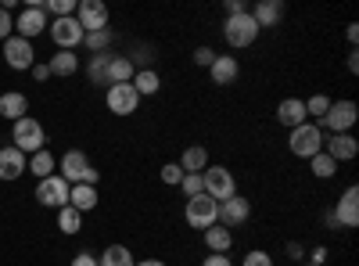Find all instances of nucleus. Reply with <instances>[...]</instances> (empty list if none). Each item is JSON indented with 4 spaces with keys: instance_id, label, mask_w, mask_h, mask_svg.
Instances as JSON below:
<instances>
[{
    "instance_id": "obj_8",
    "label": "nucleus",
    "mask_w": 359,
    "mask_h": 266,
    "mask_svg": "<svg viewBox=\"0 0 359 266\" xmlns=\"http://www.w3.org/2000/svg\"><path fill=\"white\" fill-rule=\"evenodd\" d=\"M69 180H65V176H47V180H40L36 184V201L40 205H47V209H65V205H69Z\"/></svg>"
},
{
    "instance_id": "obj_6",
    "label": "nucleus",
    "mask_w": 359,
    "mask_h": 266,
    "mask_svg": "<svg viewBox=\"0 0 359 266\" xmlns=\"http://www.w3.org/2000/svg\"><path fill=\"white\" fill-rule=\"evenodd\" d=\"M355 119H359V108H355V101H331V108H327V115L316 123L320 130H331V133H348L352 126H355Z\"/></svg>"
},
{
    "instance_id": "obj_18",
    "label": "nucleus",
    "mask_w": 359,
    "mask_h": 266,
    "mask_svg": "<svg viewBox=\"0 0 359 266\" xmlns=\"http://www.w3.org/2000/svg\"><path fill=\"white\" fill-rule=\"evenodd\" d=\"M277 123H280V126H287V130L309 123V115H306V101H302V98H284V101L277 105Z\"/></svg>"
},
{
    "instance_id": "obj_10",
    "label": "nucleus",
    "mask_w": 359,
    "mask_h": 266,
    "mask_svg": "<svg viewBox=\"0 0 359 266\" xmlns=\"http://www.w3.org/2000/svg\"><path fill=\"white\" fill-rule=\"evenodd\" d=\"M50 40L57 44V51H72L83 44V25L76 22V15L69 18H54L50 22Z\"/></svg>"
},
{
    "instance_id": "obj_29",
    "label": "nucleus",
    "mask_w": 359,
    "mask_h": 266,
    "mask_svg": "<svg viewBox=\"0 0 359 266\" xmlns=\"http://www.w3.org/2000/svg\"><path fill=\"white\" fill-rule=\"evenodd\" d=\"M158 86H162V79H158L155 69H144V72L133 76V91L140 94V101H144V98H151V94H158Z\"/></svg>"
},
{
    "instance_id": "obj_7",
    "label": "nucleus",
    "mask_w": 359,
    "mask_h": 266,
    "mask_svg": "<svg viewBox=\"0 0 359 266\" xmlns=\"http://www.w3.org/2000/svg\"><path fill=\"white\" fill-rule=\"evenodd\" d=\"M57 176H65L69 184H90V187H97V180H101V173L90 166V159L83 152H69L62 159V173Z\"/></svg>"
},
{
    "instance_id": "obj_43",
    "label": "nucleus",
    "mask_w": 359,
    "mask_h": 266,
    "mask_svg": "<svg viewBox=\"0 0 359 266\" xmlns=\"http://www.w3.org/2000/svg\"><path fill=\"white\" fill-rule=\"evenodd\" d=\"M284 252H287V259H306V248L298 245V241H287V248H284Z\"/></svg>"
},
{
    "instance_id": "obj_11",
    "label": "nucleus",
    "mask_w": 359,
    "mask_h": 266,
    "mask_svg": "<svg viewBox=\"0 0 359 266\" xmlns=\"http://www.w3.org/2000/svg\"><path fill=\"white\" fill-rule=\"evenodd\" d=\"M4 62L11 69H33L36 65V54H33V40H22V36H8L4 40Z\"/></svg>"
},
{
    "instance_id": "obj_19",
    "label": "nucleus",
    "mask_w": 359,
    "mask_h": 266,
    "mask_svg": "<svg viewBox=\"0 0 359 266\" xmlns=\"http://www.w3.org/2000/svg\"><path fill=\"white\" fill-rule=\"evenodd\" d=\"M208 76H212L216 86H226V83H233L237 76H241V65H237L233 54H216V62L208 65Z\"/></svg>"
},
{
    "instance_id": "obj_42",
    "label": "nucleus",
    "mask_w": 359,
    "mask_h": 266,
    "mask_svg": "<svg viewBox=\"0 0 359 266\" xmlns=\"http://www.w3.org/2000/svg\"><path fill=\"white\" fill-rule=\"evenodd\" d=\"M72 266H97V255H90V252H76V255H72Z\"/></svg>"
},
{
    "instance_id": "obj_28",
    "label": "nucleus",
    "mask_w": 359,
    "mask_h": 266,
    "mask_svg": "<svg viewBox=\"0 0 359 266\" xmlns=\"http://www.w3.org/2000/svg\"><path fill=\"white\" fill-rule=\"evenodd\" d=\"M97 266H137V259L126 245H108L104 255L97 259Z\"/></svg>"
},
{
    "instance_id": "obj_30",
    "label": "nucleus",
    "mask_w": 359,
    "mask_h": 266,
    "mask_svg": "<svg viewBox=\"0 0 359 266\" xmlns=\"http://www.w3.org/2000/svg\"><path fill=\"white\" fill-rule=\"evenodd\" d=\"M54 169H57V159L47 152V147H43V152H36L33 159H29V173H33V176H40V180L54 176Z\"/></svg>"
},
{
    "instance_id": "obj_31",
    "label": "nucleus",
    "mask_w": 359,
    "mask_h": 266,
    "mask_svg": "<svg viewBox=\"0 0 359 266\" xmlns=\"http://www.w3.org/2000/svg\"><path fill=\"white\" fill-rule=\"evenodd\" d=\"M57 230H62V234H79L83 230V213H76L72 205L57 209Z\"/></svg>"
},
{
    "instance_id": "obj_38",
    "label": "nucleus",
    "mask_w": 359,
    "mask_h": 266,
    "mask_svg": "<svg viewBox=\"0 0 359 266\" xmlns=\"http://www.w3.org/2000/svg\"><path fill=\"white\" fill-rule=\"evenodd\" d=\"M245 266H273V255L262 252V248H252V252L245 255Z\"/></svg>"
},
{
    "instance_id": "obj_33",
    "label": "nucleus",
    "mask_w": 359,
    "mask_h": 266,
    "mask_svg": "<svg viewBox=\"0 0 359 266\" xmlns=\"http://www.w3.org/2000/svg\"><path fill=\"white\" fill-rule=\"evenodd\" d=\"M309 169L320 176V180H331V176L338 173V162H334L331 155H327V152H320V155H313V159H309Z\"/></svg>"
},
{
    "instance_id": "obj_48",
    "label": "nucleus",
    "mask_w": 359,
    "mask_h": 266,
    "mask_svg": "<svg viewBox=\"0 0 359 266\" xmlns=\"http://www.w3.org/2000/svg\"><path fill=\"white\" fill-rule=\"evenodd\" d=\"M345 65H348V72H352V76H355V72H359V54H355V51H352V54H348V62H345Z\"/></svg>"
},
{
    "instance_id": "obj_45",
    "label": "nucleus",
    "mask_w": 359,
    "mask_h": 266,
    "mask_svg": "<svg viewBox=\"0 0 359 266\" xmlns=\"http://www.w3.org/2000/svg\"><path fill=\"white\" fill-rule=\"evenodd\" d=\"M29 72H33V79H36V83L50 79V69H47V65H33V69H29Z\"/></svg>"
},
{
    "instance_id": "obj_49",
    "label": "nucleus",
    "mask_w": 359,
    "mask_h": 266,
    "mask_svg": "<svg viewBox=\"0 0 359 266\" xmlns=\"http://www.w3.org/2000/svg\"><path fill=\"white\" fill-rule=\"evenodd\" d=\"M137 266H165V262H162V259H140Z\"/></svg>"
},
{
    "instance_id": "obj_2",
    "label": "nucleus",
    "mask_w": 359,
    "mask_h": 266,
    "mask_svg": "<svg viewBox=\"0 0 359 266\" xmlns=\"http://www.w3.org/2000/svg\"><path fill=\"white\" fill-rule=\"evenodd\" d=\"M259 33L262 29L255 25V18H252V11L248 15H230L226 22H223V40L230 44V47H252L255 40H259Z\"/></svg>"
},
{
    "instance_id": "obj_36",
    "label": "nucleus",
    "mask_w": 359,
    "mask_h": 266,
    "mask_svg": "<svg viewBox=\"0 0 359 266\" xmlns=\"http://www.w3.org/2000/svg\"><path fill=\"white\" fill-rule=\"evenodd\" d=\"M180 191H184L187 198L201 194V191H205V184H201V173H184V180H180Z\"/></svg>"
},
{
    "instance_id": "obj_17",
    "label": "nucleus",
    "mask_w": 359,
    "mask_h": 266,
    "mask_svg": "<svg viewBox=\"0 0 359 266\" xmlns=\"http://www.w3.org/2000/svg\"><path fill=\"white\" fill-rule=\"evenodd\" d=\"M22 173H29V159L18 152L15 144L0 147V180H18Z\"/></svg>"
},
{
    "instance_id": "obj_34",
    "label": "nucleus",
    "mask_w": 359,
    "mask_h": 266,
    "mask_svg": "<svg viewBox=\"0 0 359 266\" xmlns=\"http://www.w3.org/2000/svg\"><path fill=\"white\" fill-rule=\"evenodd\" d=\"M40 8L47 15H54V18H69V15H76L79 0H40Z\"/></svg>"
},
{
    "instance_id": "obj_35",
    "label": "nucleus",
    "mask_w": 359,
    "mask_h": 266,
    "mask_svg": "<svg viewBox=\"0 0 359 266\" xmlns=\"http://www.w3.org/2000/svg\"><path fill=\"white\" fill-rule=\"evenodd\" d=\"M327 108H331V98H327V94H313V98L306 101V115H313L316 123L327 115Z\"/></svg>"
},
{
    "instance_id": "obj_5",
    "label": "nucleus",
    "mask_w": 359,
    "mask_h": 266,
    "mask_svg": "<svg viewBox=\"0 0 359 266\" xmlns=\"http://www.w3.org/2000/svg\"><path fill=\"white\" fill-rule=\"evenodd\" d=\"M201 184H205V194L212 201H226V198L237 194V176L226 166H208L201 173Z\"/></svg>"
},
{
    "instance_id": "obj_26",
    "label": "nucleus",
    "mask_w": 359,
    "mask_h": 266,
    "mask_svg": "<svg viewBox=\"0 0 359 266\" xmlns=\"http://www.w3.org/2000/svg\"><path fill=\"white\" fill-rule=\"evenodd\" d=\"M47 69H50V76H62V79H65V76H76V72H79V58H76L72 51H57V54L50 58Z\"/></svg>"
},
{
    "instance_id": "obj_46",
    "label": "nucleus",
    "mask_w": 359,
    "mask_h": 266,
    "mask_svg": "<svg viewBox=\"0 0 359 266\" xmlns=\"http://www.w3.org/2000/svg\"><path fill=\"white\" fill-rule=\"evenodd\" d=\"M323 259H327V248H323V245H316V248H313V259H309V262H313V266H323Z\"/></svg>"
},
{
    "instance_id": "obj_32",
    "label": "nucleus",
    "mask_w": 359,
    "mask_h": 266,
    "mask_svg": "<svg viewBox=\"0 0 359 266\" xmlns=\"http://www.w3.org/2000/svg\"><path fill=\"white\" fill-rule=\"evenodd\" d=\"M108 58H111V54H94V58H90V65H86V76H90V83L108 86Z\"/></svg>"
},
{
    "instance_id": "obj_25",
    "label": "nucleus",
    "mask_w": 359,
    "mask_h": 266,
    "mask_svg": "<svg viewBox=\"0 0 359 266\" xmlns=\"http://www.w3.org/2000/svg\"><path fill=\"white\" fill-rule=\"evenodd\" d=\"M133 65H130V58H123V54H111L108 58V86L111 83H133Z\"/></svg>"
},
{
    "instance_id": "obj_4",
    "label": "nucleus",
    "mask_w": 359,
    "mask_h": 266,
    "mask_svg": "<svg viewBox=\"0 0 359 266\" xmlns=\"http://www.w3.org/2000/svg\"><path fill=\"white\" fill-rule=\"evenodd\" d=\"M184 220H187L194 230H208L212 223H219V201H212L205 191L194 194V198H187V205H184Z\"/></svg>"
},
{
    "instance_id": "obj_13",
    "label": "nucleus",
    "mask_w": 359,
    "mask_h": 266,
    "mask_svg": "<svg viewBox=\"0 0 359 266\" xmlns=\"http://www.w3.org/2000/svg\"><path fill=\"white\" fill-rule=\"evenodd\" d=\"M15 29H18L15 36H22V40H33V36H40L43 29H47V11H43L40 4H29V8H22V15L15 18Z\"/></svg>"
},
{
    "instance_id": "obj_39",
    "label": "nucleus",
    "mask_w": 359,
    "mask_h": 266,
    "mask_svg": "<svg viewBox=\"0 0 359 266\" xmlns=\"http://www.w3.org/2000/svg\"><path fill=\"white\" fill-rule=\"evenodd\" d=\"M212 62H216V51H212V47H194V65L208 69Z\"/></svg>"
},
{
    "instance_id": "obj_12",
    "label": "nucleus",
    "mask_w": 359,
    "mask_h": 266,
    "mask_svg": "<svg viewBox=\"0 0 359 266\" xmlns=\"http://www.w3.org/2000/svg\"><path fill=\"white\" fill-rule=\"evenodd\" d=\"M76 22L83 25V33H94V29H108V4H101V0H79Z\"/></svg>"
},
{
    "instance_id": "obj_22",
    "label": "nucleus",
    "mask_w": 359,
    "mask_h": 266,
    "mask_svg": "<svg viewBox=\"0 0 359 266\" xmlns=\"http://www.w3.org/2000/svg\"><path fill=\"white\" fill-rule=\"evenodd\" d=\"M25 112H29V98H25V94H18V91H8V94H0V115H4V119L18 123Z\"/></svg>"
},
{
    "instance_id": "obj_40",
    "label": "nucleus",
    "mask_w": 359,
    "mask_h": 266,
    "mask_svg": "<svg viewBox=\"0 0 359 266\" xmlns=\"http://www.w3.org/2000/svg\"><path fill=\"white\" fill-rule=\"evenodd\" d=\"M11 29H15V18H11V11H4V8H0V40H8V36H11Z\"/></svg>"
},
{
    "instance_id": "obj_50",
    "label": "nucleus",
    "mask_w": 359,
    "mask_h": 266,
    "mask_svg": "<svg viewBox=\"0 0 359 266\" xmlns=\"http://www.w3.org/2000/svg\"><path fill=\"white\" fill-rule=\"evenodd\" d=\"M309 266H313V262H309Z\"/></svg>"
},
{
    "instance_id": "obj_1",
    "label": "nucleus",
    "mask_w": 359,
    "mask_h": 266,
    "mask_svg": "<svg viewBox=\"0 0 359 266\" xmlns=\"http://www.w3.org/2000/svg\"><path fill=\"white\" fill-rule=\"evenodd\" d=\"M11 140H15V147L22 155H36V152L47 147V133L33 115H22L18 123H11Z\"/></svg>"
},
{
    "instance_id": "obj_21",
    "label": "nucleus",
    "mask_w": 359,
    "mask_h": 266,
    "mask_svg": "<svg viewBox=\"0 0 359 266\" xmlns=\"http://www.w3.org/2000/svg\"><path fill=\"white\" fill-rule=\"evenodd\" d=\"M69 205H72L76 213L86 216V213L97 205V187H90V184H72V187H69Z\"/></svg>"
},
{
    "instance_id": "obj_41",
    "label": "nucleus",
    "mask_w": 359,
    "mask_h": 266,
    "mask_svg": "<svg viewBox=\"0 0 359 266\" xmlns=\"http://www.w3.org/2000/svg\"><path fill=\"white\" fill-rule=\"evenodd\" d=\"M230 15H248V4L245 0H226V18Z\"/></svg>"
},
{
    "instance_id": "obj_44",
    "label": "nucleus",
    "mask_w": 359,
    "mask_h": 266,
    "mask_svg": "<svg viewBox=\"0 0 359 266\" xmlns=\"http://www.w3.org/2000/svg\"><path fill=\"white\" fill-rule=\"evenodd\" d=\"M201 266H233V262H230V255H212V252H208V259Z\"/></svg>"
},
{
    "instance_id": "obj_47",
    "label": "nucleus",
    "mask_w": 359,
    "mask_h": 266,
    "mask_svg": "<svg viewBox=\"0 0 359 266\" xmlns=\"http://www.w3.org/2000/svg\"><path fill=\"white\" fill-rule=\"evenodd\" d=\"M345 36H348V44L355 47V40H359V25H355V22H352V25L345 29Z\"/></svg>"
},
{
    "instance_id": "obj_9",
    "label": "nucleus",
    "mask_w": 359,
    "mask_h": 266,
    "mask_svg": "<svg viewBox=\"0 0 359 266\" xmlns=\"http://www.w3.org/2000/svg\"><path fill=\"white\" fill-rule=\"evenodd\" d=\"M104 101H108V112L111 115H133L140 108V94L133 91V83H111Z\"/></svg>"
},
{
    "instance_id": "obj_27",
    "label": "nucleus",
    "mask_w": 359,
    "mask_h": 266,
    "mask_svg": "<svg viewBox=\"0 0 359 266\" xmlns=\"http://www.w3.org/2000/svg\"><path fill=\"white\" fill-rule=\"evenodd\" d=\"M111 40H115L111 29H94V33H83V47H86L90 54H108Z\"/></svg>"
},
{
    "instance_id": "obj_14",
    "label": "nucleus",
    "mask_w": 359,
    "mask_h": 266,
    "mask_svg": "<svg viewBox=\"0 0 359 266\" xmlns=\"http://www.w3.org/2000/svg\"><path fill=\"white\" fill-rule=\"evenodd\" d=\"M334 223L345 227V230H355L359 227V187L348 184L345 194L338 198V209H334Z\"/></svg>"
},
{
    "instance_id": "obj_37",
    "label": "nucleus",
    "mask_w": 359,
    "mask_h": 266,
    "mask_svg": "<svg viewBox=\"0 0 359 266\" xmlns=\"http://www.w3.org/2000/svg\"><path fill=\"white\" fill-rule=\"evenodd\" d=\"M180 180H184V169H180L176 162H165L162 166V184L165 187H180Z\"/></svg>"
},
{
    "instance_id": "obj_20",
    "label": "nucleus",
    "mask_w": 359,
    "mask_h": 266,
    "mask_svg": "<svg viewBox=\"0 0 359 266\" xmlns=\"http://www.w3.org/2000/svg\"><path fill=\"white\" fill-rule=\"evenodd\" d=\"M248 11H252V18H255L259 29L280 25V18H284V0H259V4L248 8Z\"/></svg>"
},
{
    "instance_id": "obj_23",
    "label": "nucleus",
    "mask_w": 359,
    "mask_h": 266,
    "mask_svg": "<svg viewBox=\"0 0 359 266\" xmlns=\"http://www.w3.org/2000/svg\"><path fill=\"white\" fill-rule=\"evenodd\" d=\"M205 245H208V252H212V255H226V252L233 248V234H230L226 227L212 223V227L205 230Z\"/></svg>"
},
{
    "instance_id": "obj_16",
    "label": "nucleus",
    "mask_w": 359,
    "mask_h": 266,
    "mask_svg": "<svg viewBox=\"0 0 359 266\" xmlns=\"http://www.w3.org/2000/svg\"><path fill=\"white\" fill-rule=\"evenodd\" d=\"M323 152L334 162H352L359 155V140L352 133H331V137H323Z\"/></svg>"
},
{
    "instance_id": "obj_3",
    "label": "nucleus",
    "mask_w": 359,
    "mask_h": 266,
    "mask_svg": "<svg viewBox=\"0 0 359 266\" xmlns=\"http://www.w3.org/2000/svg\"><path fill=\"white\" fill-rule=\"evenodd\" d=\"M287 147H291V155H298V159H313V155L323 152V130L316 123L294 126L291 137H287Z\"/></svg>"
},
{
    "instance_id": "obj_15",
    "label": "nucleus",
    "mask_w": 359,
    "mask_h": 266,
    "mask_svg": "<svg viewBox=\"0 0 359 266\" xmlns=\"http://www.w3.org/2000/svg\"><path fill=\"white\" fill-rule=\"evenodd\" d=\"M248 216H252V201L248 198H241V194H233V198H226V201H219V227H241V223H248Z\"/></svg>"
},
{
    "instance_id": "obj_24",
    "label": "nucleus",
    "mask_w": 359,
    "mask_h": 266,
    "mask_svg": "<svg viewBox=\"0 0 359 266\" xmlns=\"http://www.w3.org/2000/svg\"><path fill=\"white\" fill-rule=\"evenodd\" d=\"M184 173H205L208 169V152L201 144H191V147H184V155H180V162H176Z\"/></svg>"
}]
</instances>
